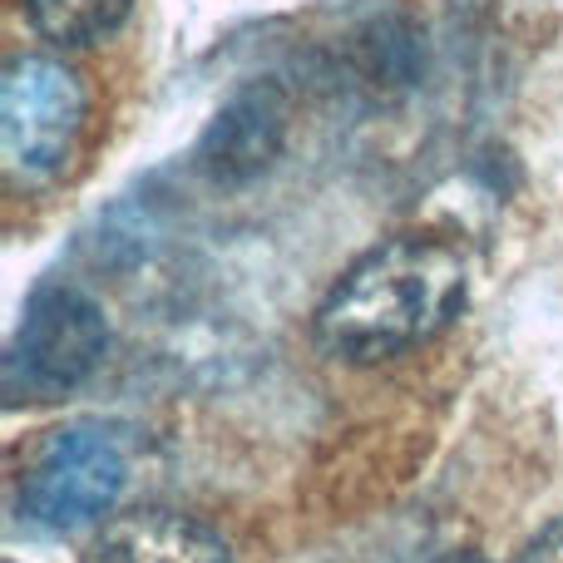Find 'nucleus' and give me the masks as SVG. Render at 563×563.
Masks as SVG:
<instances>
[{"label": "nucleus", "instance_id": "obj_8", "mask_svg": "<svg viewBox=\"0 0 563 563\" xmlns=\"http://www.w3.org/2000/svg\"><path fill=\"white\" fill-rule=\"evenodd\" d=\"M519 563H563V519H554L549 529H539L534 544L525 549V559Z\"/></svg>", "mask_w": 563, "mask_h": 563}, {"label": "nucleus", "instance_id": "obj_6", "mask_svg": "<svg viewBox=\"0 0 563 563\" xmlns=\"http://www.w3.org/2000/svg\"><path fill=\"white\" fill-rule=\"evenodd\" d=\"M282 154V104L267 89H247L213 114L198 139V168L213 184H247Z\"/></svg>", "mask_w": 563, "mask_h": 563}, {"label": "nucleus", "instance_id": "obj_4", "mask_svg": "<svg viewBox=\"0 0 563 563\" xmlns=\"http://www.w3.org/2000/svg\"><path fill=\"white\" fill-rule=\"evenodd\" d=\"M109 346L104 311L75 287H45L30 297L15 331L10 366L40 390H69L99 366Z\"/></svg>", "mask_w": 563, "mask_h": 563}, {"label": "nucleus", "instance_id": "obj_7", "mask_svg": "<svg viewBox=\"0 0 563 563\" xmlns=\"http://www.w3.org/2000/svg\"><path fill=\"white\" fill-rule=\"evenodd\" d=\"M134 0H25L30 25L49 45H95L124 25Z\"/></svg>", "mask_w": 563, "mask_h": 563}, {"label": "nucleus", "instance_id": "obj_3", "mask_svg": "<svg viewBox=\"0 0 563 563\" xmlns=\"http://www.w3.org/2000/svg\"><path fill=\"white\" fill-rule=\"evenodd\" d=\"M85 124V85L49 55H25L0 79V154L25 184H45L75 154Z\"/></svg>", "mask_w": 563, "mask_h": 563}, {"label": "nucleus", "instance_id": "obj_1", "mask_svg": "<svg viewBox=\"0 0 563 563\" xmlns=\"http://www.w3.org/2000/svg\"><path fill=\"white\" fill-rule=\"evenodd\" d=\"M465 263L435 238L371 247L317 307V341L341 361H390L445 331L465 307Z\"/></svg>", "mask_w": 563, "mask_h": 563}, {"label": "nucleus", "instance_id": "obj_2", "mask_svg": "<svg viewBox=\"0 0 563 563\" xmlns=\"http://www.w3.org/2000/svg\"><path fill=\"white\" fill-rule=\"evenodd\" d=\"M129 479V455L104 426H69L35 445L20 475V515L40 529H79L109 515Z\"/></svg>", "mask_w": 563, "mask_h": 563}, {"label": "nucleus", "instance_id": "obj_9", "mask_svg": "<svg viewBox=\"0 0 563 563\" xmlns=\"http://www.w3.org/2000/svg\"><path fill=\"white\" fill-rule=\"evenodd\" d=\"M440 563H485L479 554H450V559H440Z\"/></svg>", "mask_w": 563, "mask_h": 563}, {"label": "nucleus", "instance_id": "obj_5", "mask_svg": "<svg viewBox=\"0 0 563 563\" xmlns=\"http://www.w3.org/2000/svg\"><path fill=\"white\" fill-rule=\"evenodd\" d=\"M85 563H233L208 525L174 509H124L89 534Z\"/></svg>", "mask_w": 563, "mask_h": 563}]
</instances>
